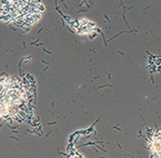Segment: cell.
<instances>
[{
  "instance_id": "1",
  "label": "cell",
  "mask_w": 161,
  "mask_h": 158,
  "mask_svg": "<svg viewBox=\"0 0 161 158\" xmlns=\"http://www.w3.org/2000/svg\"><path fill=\"white\" fill-rule=\"evenodd\" d=\"M43 7L37 0H1V19L20 28H29L42 17Z\"/></svg>"
},
{
  "instance_id": "2",
  "label": "cell",
  "mask_w": 161,
  "mask_h": 158,
  "mask_svg": "<svg viewBox=\"0 0 161 158\" xmlns=\"http://www.w3.org/2000/svg\"><path fill=\"white\" fill-rule=\"evenodd\" d=\"M75 25V30L77 31V33L80 35H86V33H89L95 27V23L90 22L89 20L87 19H80L79 20L74 23Z\"/></svg>"
}]
</instances>
